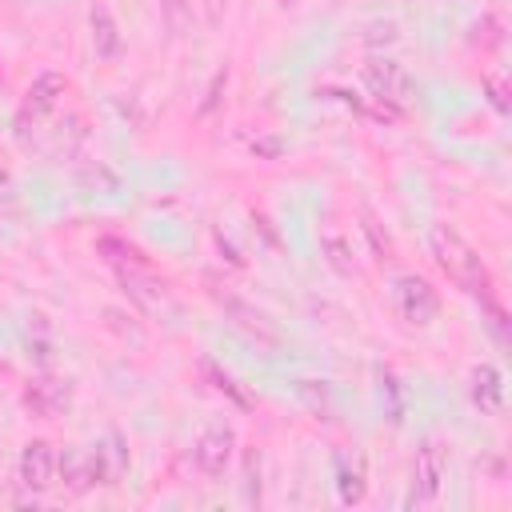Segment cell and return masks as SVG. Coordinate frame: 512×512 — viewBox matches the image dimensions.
<instances>
[{
	"instance_id": "cell-14",
	"label": "cell",
	"mask_w": 512,
	"mask_h": 512,
	"mask_svg": "<svg viewBox=\"0 0 512 512\" xmlns=\"http://www.w3.org/2000/svg\"><path fill=\"white\" fill-rule=\"evenodd\" d=\"M56 480H64L72 492H88L96 488V468H92V452L88 448H76V452H64L56 460Z\"/></svg>"
},
{
	"instance_id": "cell-16",
	"label": "cell",
	"mask_w": 512,
	"mask_h": 512,
	"mask_svg": "<svg viewBox=\"0 0 512 512\" xmlns=\"http://www.w3.org/2000/svg\"><path fill=\"white\" fill-rule=\"evenodd\" d=\"M320 252H324V260H328V268H336L340 276H352V244L340 236V232H324L320 236Z\"/></svg>"
},
{
	"instance_id": "cell-10",
	"label": "cell",
	"mask_w": 512,
	"mask_h": 512,
	"mask_svg": "<svg viewBox=\"0 0 512 512\" xmlns=\"http://www.w3.org/2000/svg\"><path fill=\"white\" fill-rule=\"evenodd\" d=\"M208 292H212V300H216V304L228 312V320H232V324H236L244 336L260 340V344H268V348L280 340V336H276V328L268 324V316H264V312H256L252 304H244V300H240V296H232V292H220V288H208Z\"/></svg>"
},
{
	"instance_id": "cell-17",
	"label": "cell",
	"mask_w": 512,
	"mask_h": 512,
	"mask_svg": "<svg viewBox=\"0 0 512 512\" xmlns=\"http://www.w3.org/2000/svg\"><path fill=\"white\" fill-rule=\"evenodd\" d=\"M96 252H100V260H108L112 268H120V264H148V260L140 256V248H132V244L120 240V236H100V240H96Z\"/></svg>"
},
{
	"instance_id": "cell-11",
	"label": "cell",
	"mask_w": 512,
	"mask_h": 512,
	"mask_svg": "<svg viewBox=\"0 0 512 512\" xmlns=\"http://www.w3.org/2000/svg\"><path fill=\"white\" fill-rule=\"evenodd\" d=\"M468 396L480 412L488 416H500L504 412V376L496 364H476L472 376H468Z\"/></svg>"
},
{
	"instance_id": "cell-19",
	"label": "cell",
	"mask_w": 512,
	"mask_h": 512,
	"mask_svg": "<svg viewBox=\"0 0 512 512\" xmlns=\"http://www.w3.org/2000/svg\"><path fill=\"white\" fill-rule=\"evenodd\" d=\"M160 12H164V20H168V32H172V36H184V28H188V8H184V0H160Z\"/></svg>"
},
{
	"instance_id": "cell-1",
	"label": "cell",
	"mask_w": 512,
	"mask_h": 512,
	"mask_svg": "<svg viewBox=\"0 0 512 512\" xmlns=\"http://www.w3.org/2000/svg\"><path fill=\"white\" fill-rule=\"evenodd\" d=\"M428 248H432V260L440 264V272L456 284V288H464L468 296H476V300H484V296H492V272H488V264H484V256L452 228V224H432V232H428Z\"/></svg>"
},
{
	"instance_id": "cell-24",
	"label": "cell",
	"mask_w": 512,
	"mask_h": 512,
	"mask_svg": "<svg viewBox=\"0 0 512 512\" xmlns=\"http://www.w3.org/2000/svg\"><path fill=\"white\" fill-rule=\"evenodd\" d=\"M284 144L280 140H264V144H252V152H260V156H276Z\"/></svg>"
},
{
	"instance_id": "cell-5",
	"label": "cell",
	"mask_w": 512,
	"mask_h": 512,
	"mask_svg": "<svg viewBox=\"0 0 512 512\" xmlns=\"http://www.w3.org/2000/svg\"><path fill=\"white\" fill-rule=\"evenodd\" d=\"M236 456V432L228 424H208L192 444V464L200 476H224Z\"/></svg>"
},
{
	"instance_id": "cell-3",
	"label": "cell",
	"mask_w": 512,
	"mask_h": 512,
	"mask_svg": "<svg viewBox=\"0 0 512 512\" xmlns=\"http://www.w3.org/2000/svg\"><path fill=\"white\" fill-rule=\"evenodd\" d=\"M392 304H396V312H400L408 324H432V320L440 316V296H436V288H432L424 276H416V272L392 280Z\"/></svg>"
},
{
	"instance_id": "cell-6",
	"label": "cell",
	"mask_w": 512,
	"mask_h": 512,
	"mask_svg": "<svg viewBox=\"0 0 512 512\" xmlns=\"http://www.w3.org/2000/svg\"><path fill=\"white\" fill-rule=\"evenodd\" d=\"M64 92H68V76H60V72H40L32 84H28V92H24V100H20V108H16V124H40L48 112H56V104L64 100Z\"/></svg>"
},
{
	"instance_id": "cell-13",
	"label": "cell",
	"mask_w": 512,
	"mask_h": 512,
	"mask_svg": "<svg viewBox=\"0 0 512 512\" xmlns=\"http://www.w3.org/2000/svg\"><path fill=\"white\" fill-rule=\"evenodd\" d=\"M92 452V468H96V484H116L128 472V448L120 440V432H108L100 444L88 448Z\"/></svg>"
},
{
	"instance_id": "cell-21",
	"label": "cell",
	"mask_w": 512,
	"mask_h": 512,
	"mask_svg": "<svg viewBox=\"0 0 512 512\" xmlns=\"http://www.w3.org/2000/svg\"><path fill=\"white\" fill-rule=\"evenodd\" d=\"M228 88V64L224 68H216V76H212V84H208V92H204V100H200V116H208L216 104H220V92Z\"/></svg>"
},
{
	"instance_id": "cell-7",
	"label": "cell",
	"mask_w": 512,
	"mask_h": 512,
	"mask_svg": "<svg viewBox=\"0 0 512 512\" xmlns=\"http://www.w3.org/2000/svg\"><path fill=\"white\" fill-rule=\"evenodd\" d=\"M56 460H60L56 444H48V440H28L24 452H20V464H16L20 484H24L32 496L48 492V488L56 484Z\"/></svg>"
},
{
	"instance_id": "cell-22",
	"label": "cell",
	"mask_w": 512,
	"mask_h": 512,
	"mask_svg": "<svg viewBox=\"0 0 512 512\" xmlns=\"http://www.w3.org/2000/svg\"><path fill=\"white\" fill-rule=\"evenodd\" d=\"M484 92H488V100H492L496 112H508V88H504L500 76H484Z\"/></svg>"
},
{
	"instance_id": "cell-18",
	"label": "cell",
	"mask_w": 512,
	"mask_h": 512,
	"mask_svg": "<svg viewBox=\"0 0 512 512\" xmlns=\"http://www.w3.org/2000/svg\"><path fill=\"white\" fill-rule=\"evenodd\" d=\"M336 476H340V480H336L340 500H344V504H360V500H364V468H360V464H356V468H344V464H340Z\"/></svg>"
},
{
	"instance_id": "cell-8",
	"label": "cell",
	"mask_w": 512,
	"mask_h": 512,
	"mask_svg": "<svg viewBox=\"0 0 512 512\" xmlns=\"http://www.w3.org/2000/svg\"><path fill=\"white\" fill-rule=\"evenodd\" d=\"M24 408L32 412V416H40V420H56V416H64L68 412V404H72V384L68 380H60V376H32L28 384H24Z\"/></svg>"
},
{
	"instance_id": "cell-9",
	"label": "cell",
	"mask_w": 512,
	"mask_h": 512,
	"mask_svg": "<svg viewBox=\"0 0 512 512\" xmlns=\"http://www.w3.org/2000/svg\"><path fill=\"white\" fill-rule=\"evenodd\" d=\"M444 472H448V460H444V448L436 440H424L420 452H416V468H412V504H432L440 496V484H444Z\"/></svg>"
},
{
	"instance_id": "cell-23",
	"label": "cell",
	"mask_w": 512,
	"mask_h": 512,
	"mask_svg": "<svg viewBox=\"0 0 512 512\" xmlns=\"http://www.w3.org/2000/svg\"><path fill=\"white\" fill-rule=\"evenodd\" d=\"M364 232H368V240H372V248H376V256H380V260H388V252H392V244H388V236H380V224H376L372 216H364Z\"/></svg>"
},
{
	"instance_id": "cell-20",
	"label": "cell",
	"mask_w": 512,
	"mask_h": 512,
	"mask_svg": "<svg viewBox=\"0 0 512 512\" xmlns=\"http://www.w3.org/2000/svg\"><path fill=\"white\" fill-rule=\"evenodd\" d=\"M244 496L248 504H260V456L256 452H248L244 460Z\"/></svg>"
},
{
	"instance_id": "cell-15",
	"label": "cell",
	"mask_w": 512,
	"mask_h": 512,
	"mask_svg": "<svg viewBox=\"0 0 512 512\" xmlns=\"http://www.w3.org/2000/svg\"><path fill=\"white\" fill-rule=\"evenodd\" d=\"M200 376L212 384V392H220V396H228L236 408H252V400H248V392H240V384L216 364V360H200Z\"/></svg>"
},
{
	"instance_id": "cell-25",
	"label": "cell",
	"mask_w": 512,
	"mask_h": 512,
	"mask_svg": "<svg viewBox=\"0 0 512 512\" xmlns=\"http://www.w3.org/2000/svg\"><path fill=\"white\" fill-rule=\"evenodd\" d=\"M276 4H284V8H288V4H296V0H276Z\"/></svg>"
},
{
	"instance_id": "cell-2",
	"label": "cell",
	"mask_w": 512,
	"mask_h": 512,
	"mask_svg": "<svg viewBox=\"0 0 512 512\" xmlns=\"http://www.w3.org/2000/svg\"><path fill=\"white\" fill-rule=\"evenodd\" d=\"M116 280H120V292L144 312V316H160V320H172L180 308H176V296H172V284L164 276H156L148 264H120L116 268Z\"/></svg>"
},
{
	"instance_id": "cell-12",
	"label": "cell",
	"mask_w": 512,
	"mask_h": 512,
	"mask_svg": "<svg viewBox=\"0 0 512 512\" xmlns=\"http://www.w3.org/2000/svg\"><path fill=\"white\" fill-rule=\"evenodd\" d=\"M88 36H92V48L100 60H116L120 48H124V36H120V24L112 16L108 4H92L88 8Z\"/></svg>"
},
{
	"instance_id": "cell-4",
	"label": "cell",
	"mask_w": 512,
	"mask_h": 512,
	"mask_svg": "<svg viewBox=\"0 0 512 512\" xmlns=\"http://www.w3.org/2000/svg\"><path fill=\"white\" fill-rule=\"evenodd\" d=\"M360 80H364V88H368V96L372 100H380V104H404L408 96H412V76L404 72V64H396V60H368L364 68H360Z\"/></svg>"
}]
</instances>
